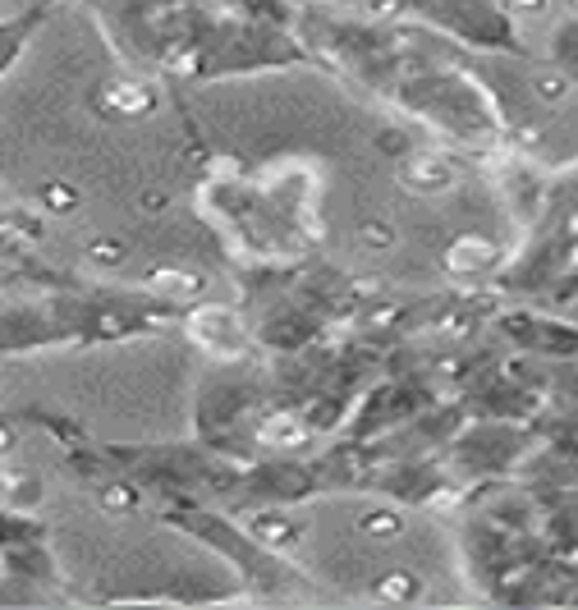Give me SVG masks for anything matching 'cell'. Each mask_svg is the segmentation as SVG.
Instances as JSON below:
<instances>
[{
    "mask_svg": "<svg viewBox=\"0 0 578 610\" xmlns=\"http://www.w3.org/2000/svg\"><path fill=\"white\" fill-rule=\"evenodd\" d=\"M188 331H193V340H198L203 350H212V354H221V358H239V350L248 345L244 322H239L235 313H225V308L193 313V317H188Z\"/></svg>",
    "mask_w": 578,
    "mask_h": 610,
    "instance_id": "6da1fadb",
    "label": "cell"
},
{
    "mask_svg": "<svg viewBox=\"0 0 578 610\" xmlns=\"http://www.w3.org/2000/svg\"><path fill=\"white\" fill-rule=\"evenodd\" d=\"M37 19H42V6L28 10V14H19V19H6V23H0V79H6V73L14 69V60H19L23 42L32 37Z\"/></svg>",
    "mask_w": 578,
    "mask_h": 610,
    "instance_id": "7a4b0ae2",
    "label": "cell"
}]
</instances>
